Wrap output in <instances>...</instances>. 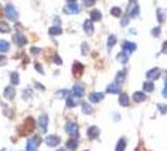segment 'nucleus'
I'll return each instance as SVG.
<instances>
[{
	"instance_id": "obj_49",
	"label": "nucleus",
	"mask_w": 167,
	"mask_h": 151,
	"mask_svg": "<svg viewBox=\"0 0 167 151\" xmlns=\"http://www.w3.org/2000/svg\"><path fill=\"white\" fill-rule=\"evenodd\" d=\"M37 88H40V90H44V87L40 83H37Z\"/></svg>"
},
{
	"instance_id": "obj_46",
	"label": "nucleus",
	"mask_w": 167,
	"mask_h": 151,
	"mask_svg": "<svg viewBox=\"0 0 167 151\" xmlns=\"http://www.w3.org/2000/svg\"><path fill=\"white\" fill-rule=\"evenodd\" d=\"M30 50H32V53H34V54H39L40 53V49H38V48H34V47Z\"/></svg>"
},
{
	"instance_id": "obj_13",
	"label": "nucleus",
	"mask_w": 167,
	"mask_h": 151,
	"mask_svg": "<svg viewBox=\"0 0 167 151\" xmlns=\"http://www.w3.org/2000/svg\"><path fill=\"white\" fill-rule=\"evenodd\" d=\"M87 135H88L89 139H96V137L99 136V129L97 127V126H90L88 129V131H87Z\"/></svg>"
},
{
	"instance_id": "obj_19",
	"label": "nucleus",
	"mask_w": 167,
	"mask_h": 151,
	"mask_svg": "<svg viewBox=\"0 0 167 151\" xmlns=\"http://www.w3.org/2000/svg\"><path fill=\"white\" fill-rule=\"evenodd\" d=\"M77 147H78V140L77 139L73 137V139H71V140H68V141H67V149L74 151Z\"/></svg>"
},
{
	"instance_id": "obj_5",
	"label": "nucleus",
	"mask_w": 167,
	"mask_h": 151,
	"mask_svg": "<svg viewBox=\"0 0 167 151\" xmlns=\"http://www.w3.org/2000/svg\"><path fill=\"white\" fill-rule=\"evenodd\" d=\"M83 71H84V66H83L82 63H79V62H74V64H73V76H74L75 78H79L83 74Z\"/></svg>"
},
{
	"instance_id": "obj_4",
	"label": "nucleus",
	"mask_w": 167,
	"mask_h": 151,
	"mask_svg": "<svg viewBox=\"0 0 167 151\" xmlns=\"http://www.w3.org/2000/svg\"><path fill=\"white\" fill-rule=\"evenodd\" d=\"M65 131H67L69 135H72L74 139H77V136H78V125L75 122H68L67 126H65Z\"/></svg>"
},
{
	"instance_id": "obj_2",
	"label": "nucleus",
	"mask_w": 167,
	"mask_h": 151,
	"mask_svg": "<svg viewBox=\"0 0 167 151\" xmlns=\"http://www.w3.org/2000/svg\"><path fill=\"white\" fill-rule=\"evenodd\" d=\"M40 136H33L32 139H29V141L26 144V151H38V146L40 145Z\"/></svg>"
},
{
	"instance_id": "obj_25",
	"label": "nucleus",
	"mask_w": 167,
	"mask_h": 151,
	"mask_svg": "<svg viewBox=\"0 0 167 151\" xmlns=\"http://www.w3.org/2000/svg\"><path fill=\"white\" fill-rule=\"evenodd\" d=\"M126 74H127V71H126V69L118 72V73H117V77H116V81L118 82V83H122V82L126 80Z\"/></svg>"
},
{
	"instance_id": "obj_9",
	"label": "nucleus",
	"mask_w": 167,
	"mask_h": 151,
	"mask_svg": "<svg viewBox=\"0 0 167 151\" xmlns=\"http://www.w3.org/2000/svg\"><path fill=\"white\" fill-rule=\"evenodd\" d=\"M160 74H161V71H160L158 68H152L151 71H148L147 73H146V77L151 81H155L160 77Z\"/></svg>"
},
{
	"instance_id": "obj_3",
	"label": "nucleus",
	"mask_w": 167,
	"mask_h": 151,
	"mask_svg": "<svg viewBox=\"0 0 167 151\" xmlns=\"http://www.w3.org/2000/svg\"><path fill=\"white\" fill-rule=\"evenodd\" d=\"M5 13H6V16H8L9 20H13V22H15L16 19H18V12H16V9L14 8L12 4H8L5 6Z\"/></svg>"
},
{
	"instance_id": "obj_37",
	"label": "nucleus",
	"mask_w": 167,
	"mask_h": 151,
	"mask_svg": "<svg viewBox=\"0 0 167 151\" xmlns=\"http://www.w3.org/2000/svg\"><path fill=\"white\" fill-rule=\"evenodd\" d=\"M58 96L60 98H64V97H67V96H69V91L68 90H62V91L58 92Z\"/></svg>"
},
{
	"instance_id": "obj_27",
	"label": "nucleus",
	"mask_w": 167,
	"mask_h": 151,
	"mask_svg": "<svg viewBox=\"0 0 167 151\" xmlns=\"http://www.w3.org/2000/svg\"><path fill=\"white\" fill-rule=\"evenodd\" d=\"M126 145H127L126 140H124V139H121L119 141H118V144H117L116 151H124V149H126Z\"/></svg>"
},
{
	"instance_id": "obj_14",
	"label": "nucleus",
	"mask_w": 167,
	"mask_h": 151,
	"mask_svg": "<svg viewBox=\"0 0 167 151\" xmlns=\"http://www.w3.org/2000/svg\"><path fill=\"white\" fill-rule=\"evenodd\" d=\"M83 28H84V32L88 34V35H92L93 32H94V27H93V22H92V20H86Z\"/></svg>"
},
{
	"instance_id": "obj_51",
	"label": "nucleus",
	"mask_w": 167,
	"mask_h": 151,
	"mask_svg": "<svg viewBox=\"0 0 167 151\" xmlns=\"http://www.w3.org/2000/svg\"><path fill=\"white\" fill-rule=\"evenodd\" d=\"M57 151H64V149H59V150H57Z\"/></svg>"
},
{
	"instance_id": "obj_41",
	"label": "nucleus",
	"mask_w": 167,
	"mask_h": 151,
	"mask_svg": "<svg viewBox=\"0 0 167 151\" xmlns=\"http://www.w3.org/2000/svg\"><path fill=\"white\" fill-rule=\"evenodd\" d=\"M54 62H55V63H57V64H59V66H60V64L63 63V61H62V58L59 57V56H57V54H55V56H54Z\"/></svg>"
},
{
	"instance_id": "obj_48",
	"label": "nucleus",
	"mask_w": 167,
	"mask_h": 151,
	"mask_svg": "<svg viewBox=\"0 0 167 151\" xmlns=\"http://www.w3.org/2000/svg\"><path fill=\"white\" fill-rule=\"evenodd\" d=\"M136 151H146V150H145V147L141 145V146H138L137 149H136Z\"/></svg>"
},
{
	"instance_id": "obj_50",
	"label": "nucleus",
	"mask_w": 167,
	"mask_h": 151,
	"mask_svg": "<svg viewBox=\"0 0 167 151\" xmlns=\"http://www.w3.org/2000/svg\"><path fill=\"white\" fill-rule=\"evenodd\" d=\"M165 78H166V82H167V71L165 72Z\"/></svg>"
},
{
	"instance_id": "obj_35",
	"label": "nucleus",
	"mask_w": 167,
	"mask_h": 151,
	"mask_svg": "<svg viewBox=\"0 0 167 151\" xmlns=\"http://www.w3.org/2000/svg\"><path fill=\"white\" fill-rule=\"evenodd\" d=\"M111 14H112L113 16H121L122 10H121L119 8H117V6H114V8H112V10H111Z\"/></svg>"
},
{
	"instance_id": "obj_17",
	"label": "nucleus",
	"mask_w": 167,
	"mask_h": 151,
	"mask_svg": "<svg viewBox=\"0 0 167 151\" xmlns=\"http://www.w3.org/2000/svg\"><path fill=\"white\" fill-rule=\"evenodd\" d=\"M79 102V97H75L74 95L73 96H69L67 98V106L68 107H75Z\"/></svg>"
},
{
	"instance_id": "obj_44",
	"label": "nucleus",
	"mask_w": 167,
	"mask_h": 151,
	"mask_svg": "<svg viewBox=\"0 0 167 151\" xmlns=\"http://www.w3.org/2000/svg\"><path fill=\"white\" fill-rule=\"evenodd\" d=\"M162 53H165V54H167V42H165L162 44V50H161Z\"/></svg>"
},
{
	"instance_id": "obj_24",
	"label": "nucleus",
	"mask_w": 167,
	"mask_h": 151,
	"mask_svg": "<svg viewBox=\"0 0 167 151\" xmlns=\"http://www.w3.org/2000/svg\"><path fill=\"white\" fill-rule=\"evenodd\" d=\"M128 57H130V54H128L127 52L118 53V56H117V61H118V62H121V63H123V64H126V63H127V61H128Z\"/></svg>"
},
{
	"instance_id": "obj_32",
	"label": "nucleus",
	"mask_w": 167,
	"mask_h": 151,
	"mask_svg": "<svg viewBox=\"0 0 167 151\" xmlns=\"http://www.w3.org/2000/svg\"><path fill=\"white\" fill-rule=\"evenodd\" d=\"M10 81H12L13 84H19V74L15 73V72H13V73L10 74Z\"/></svg>"
},
{
	"instance_id": "obj_10",
	"label": "nucleus",
	"mask_w": 167,
	"mask_h": 151,
	"mask_svg": "<svg viewBox=\"0 0 167 151\" xmlns=\"http://www.w3.org/2000/svg\"><path fill=\"white\" fill-rule=\"evenodd\" d=\"M79 12H81V9L77 4H69L64 8V13H67V14H78Z\"/></svg>"
},
{
	"instance_id": "obj_47",
	"label": "nucleus",
	"mask_w": 167,
	"mask_h": 151,
	"mask_svg": "<svg viewBox=\"0 0 167 151\" xmlns=\"http://www.w3.org/2000/svg\"><path fill=\"white\" fill-rule=\"evenodd\" d=\"M127 23H128V16L123 18V20H122V25H123V27H126V25H127Z\"/></svg>"
},
{
	"instance_id": "obj_54",
	"label": "nucleus",
	"mask_w": 167,
	"mask_h": 151,
	"mask_svg": "<svg viewBox=\"0 0 167 151\" xmlns=\"http://www.w3.org/2000/svg\"><path fill=\"white\" fill-rule=\"evenodd\" d=\"M131 1H136V0H131Z\"/></svg>"
},
{
	"instance_id": "obj_39",
	"label": "nucleus",
	"mask_w": 167,
	"mask_h": 151,
	"mask_svg": "<svg viewBox=\"0 0 167 151\" xmlns=\"http://www.w3.org/2000/svg\"><path fill=\"white\" fill-rule=\"evenodd\" d=\"M83 3H84V5H87V6H93L96 4V0H83Z\"/></svg>"
},
{
	"instance_id": "obj_15",
	"label": "nucleus",
	"mask_w": 167,
	"mask_h": 151,
	"mask_svg": "<svg viewBox=\"0 0 167 151\" xmlns=\"http://www.w3.org/2000/svg\"><path fill=\"white\" fill-rule=\"evenodd\" d=\"M122 48H123L124 52H127L128 54H131L132 52H133V50H136L137 46H136L134 43H132V42H124L123 46H122Z\"/></svg>"
},
{
	"instance_id": "obj_53",
	"label": "nucleus",
	"mask_w": 167,
	"mask_h": 151,
	"mask_svg": "<svg viewBox=\"0 0 167 151\" xmlns=\"http://www.w3.org/2000/svg\"><path fill=\"white\" fill-rule=\"evenodd\" d=\"M0 14H1V10H0ZM0 16H1V15H0Z\"/></svg>"
},
{
	"instance_id": "obj_7",
	"label": "nucleus",
	"mask_w": 167,
	"mask_h": 151,
	"mask_svg": "<svg viewBox=\"0 0 167 151\" xmlns=\"http://www.w3.org/2000/svg\"><path fill=\"white\" fill-rule=\"evenodd\" d=\"M59 142H60V139L55 135H49L45 137V144H47L49 147H54V146H58Z\"/></svg>"
},
{
	"instance_id": "obj_29",
	"label": "nucleus",
	"mask_w": 167,
	"mask_h": 151,
	"mask_svg": "<svg viewBox=\"0 0 167 151\" xmlns=\"http://www.w3.org/2000/svg\"><path fill=\"white\" fill-rule=\"evenodd\" d=\"M82 111H83V113H86V115H89V113L92 112L93 110L89 106V103H87V102H83V103H82Z\"/></svg>"
},
{
	"instance_id": "obj_36",
	"label": "nucleus",
	"mask_w": 167,
	"mask_h": 151,
	"mask_svg": "<svg viewBox=\"0 0 167 151\" xmlns=\"http://www.w3.org/2000/svg\"><path fill=\"white\" fill-rule=\"evenodd\" d=\"M158 110H160V112H161L162 115H166V113H167V105H165V103H160V105H158Z\"/></svg>"
},
{
	"instance_id": "obj_34",
	"label": "nucleus",
	"mask_w": 167,
	"mask_h": 151,
	"mask_svg": "<svg viewBox=\"0 0 167 151\" xmlns=\"http://www.w3.org/2000/svg\"><path fill=\"white\" fill-rule=\"evenodd\" d=\"M157 20L160 23H162L165 20V10L163 9H158L157 10Z\"/></svg>"
},
{
	"instance_id": "obj_38",
	"label": "nucleus",
	"mask_w": 167,
	"mask_h": 151,
	"mask_svg": "<svg viewBox=\"0 0 167 151\" xmlns=\"http://www.w3.org/2000/svg\"><path fill=\"white\" fill-rule=\"evenodd\" d=\"M160 33H161V28H160V27H157V28H155V29H152V35H153V37H158Z\"/></svg>"
},
{
	"instance_id": "obj_40",
	"label": "nucleus",
	"mask_w": 167,
	"mask_h": 151,
	"mask_svg": "<svg viewBox=\"0 0 167 151\" xmlns=\"http://www.w3.org/2000/svg\"><path fill=\"white\" fill-rule=\"evenodd\" d=\"M6 62H8V59H6L5 56H0V67H1V66H5Z\"/></svg>"
},
{
	"instance_id": "obj_6",
	"label": "nucleus",
	"mask_w": 167,
	"mask_h": 151,
	"mask_svg": "<svg viewBox=\"0 0 167 151\" xmlns=\"http://www.w3.org/2000/svg\"><path fill=\"white\" fill-rule=\"evenodd\" d=\"M127 13H128V16H132V18H136V16L138 15L140 8H138V5L136 4V1H131V4L127 9Z\"/></svg>"
},
{
	"instance_id": "obj_8",
	"label": "nucleus",
	"mask_w": 167,
	"mask_h": 151,
	"mask_svg": "<svg viewBox=\"0 0 167 151\" xmlns=\"http://www.w3.org/2000/svg\"><path fill=\"white\" fill-rule=\"evenodd\" d=\"M13 40H14V42H15L16 44H18L19 47H24V46L26 44V42H28L26 38H25V35H23L22 33H16L15 35L13 37Z\"/></svg>"
},
{
	"instance_id": "obj_45",
	"label": "nucleus",
	"mask_w": 167,
	"mask_h": 151,
	"mask_svg": "<svg viewBox=\"0 0 167 151\" xmlns=\"http://www.w3.org/2000/svg\"><path fill=\"white\" fill-rule=\"evenodd\" d=\"M162 95H163V97H167V82H166V83H165V87H163Z\"/></svg>"
},
{
	"instance_id": "obj_31",
	"label": "nucleus",
	"mask_w": 167,
	"mask_h": 151,
	"mask_svg": "<svg viewBox=\"0 0 167 151\" xmlns=\"http://www.w3.org/2000/svg\"><path fill=\"white\" fill-rule=\"evenodd\" d=\"M117 43V38L114 35H109L108 38V42H107V44H108V49H112L113 46Z\"/></svg>"
},
{
	"instance_id": "obj_18",
	"label": "nucleus",
	"mask_w": 167,
	"mask_h": 151,
	"mask_svg": "<svg viewBox=\"0 0 167 151\" xmlns=\"http://www.w3.org/2000/svg\"><path fill=\"white\" fill-rule=\"evenodd\" d=\"M14 96H15V90H14V87H12V86H9V87H6L4 90V97L5 98L13 99Z\"/></svg>"
},
{
	"instance_id": "obj_43",
	"label": "nucleus",
	"mask_w": 167,
	"mask_h": 151,
	"mask_svg": "<svg viewBox=\"0 0 167 151\" xmlns=\"http://www.w3.org/2000/svg\"><path fill=\"white\" fill-rule=\"evenodd\" d=\"M35 69H37L38 72H40V73H41V74H43V73H44L43 68H41V66H40V64H39V63H38V62H37V63H35Z\"/></svg>"
},
{
	"instance_id": "obj_42",
	"label": "nucleus",
	"mask_w": 167,
	"mask_h": 151,
	"mask_svg": "<svg viewBox=\"0 0 167 151\" xmlns=\"http://www.w3.org/2000/svg\"><path fill=\"white\" fill-rule=\"evenodd\" d=\"M87 48H88V44L83 43L82 44V54H83V56H86V54H87Z\"/></svg>"
},
{
	"instance_id": "obj_16",
	"label": "nucleus",
	"mask_w": 167,
	"mask_h": 151,
	"mask_svg": "<svg viewBox=\"0 0 167 151\" xmlns=\"http://www.w3.org/2000/svg\"><path fill=\"white\" fill-rule=\"evenodd\" d=\"M72 93L75 96V97H79L81 98L83 95H84V88L82 87V86H79V84H77V86H74L73 87V90H72Z\"/></svg>"
},
{
	"instance_id": "obj_30",
	"label": "nucleus",
	"mask_w": 167,
	"mask_h": 151,
	"mask_svg": "<svg viewBox=\"0 0 167 151\" xmlns=\"http://www.w3.org/2000/svg\"><path fill=\"white\" fill-rule=\"evenodd\" d=\"M0 32H1V33H9L10 32V27L5 22H0Z\"/></svg>"
},
{
	"instance_id": "obj_21",
	"label": "nucleus",
	"mask_w": 167,
	"mask_h": 151,
	"mask_svg": "<svg viewBox=\"0 0 167 151\" xmlns=\"http://www.w3.org/2000/svg\"><path fill=\"white\" fill-rule=\"evenodd\" d=\"M107 92L108 93H119L121 92V87L117 83H112L107 87Z\"/></svg>"
},
{
	"instance_id": "obj_26",
	"label": "nucleus",
	"mask_w": 167,
	"mask_h": 151,
	"mask_svg": "<svg viewBox=\"0 0 167 151\" xmlns=\"http://www.w3.org/2000/svg\"><path fill=\"white\" fill-rule=\"evenodd\" d=\"M62 33H63V30H62L60 27H52V28H49L50 35H60Z\"/></svg>"
},
{
	"instance_id": "obj_55",
	"label": "nucleus",
	"mask_w": 167,
	"mask_h": 151,
	"mask_svg": "<svg viewBox=\"0 0 167 151\" xmlns=\"http://www.w3.org/2000/svg\"><path fill=\"white\" fill-rule=\"evenodd\" d=\"M86 151H88V150H86Z\"/></svg>"
},
{
	"instance_id": "obj_33",
	"label": "nucleus",
	"mask_w": 167,
	"mask_h": 151,
	"mask_svg": "<svg viewBox=\"0 0 167 151\" xmlns=\"http://www.w3.org/2000/svg\"><path fill=\"white\" fill-rule=\"evenodd\" d=\"M153 83L152 82H145L143 83V90L146 91V92H152L153 91Z\"/></svg>"
},
{
	"instance_id": "obj_20",
	"label": "nucleus",
	"mask_w": 167,
	"mask_h": 151,
	"mask_svg": "<svg viewBox=\"0 0 167 151\" xmlns=\"http://www.w3.org/2000/svg\"><path fill=\"white\" fill-rule=\"evenodd\" d=\"M102 19V14H100L99 10H92L90 12V20L92 22H99Z\"/></svg>"
},
{
	"instance_id": "obj_52",
	"label": "nucleus",
	"mask_w": 167,
	"mask_h": 151,
	"mask_svg": "<svg viewBox=\"0 0 167 151\" xmlns=\"http://www.w3.org/2000/svg\"><path fill=\"white\" fill-rule=\"evenodd\" d=\"M68 1H69V3H71V1H75V0H68Z\"/></svg>"
},
{
	"instance_id": "obj_22",
	"label": "nucleus",
	"mask_w": 167,
	"mask_h": 151,
	"mask_svg": "<svg viewBox=\"0 0 167 151\" xmlns=\"http://www.w3.org/2000/svg\"><path fill=\"white\" fill-rule=\"evenodd\" d=\"M118 102H119L121 106H123V107H127V106L130 105V98H128V96L126 93H123V95L119 96V99H118Z\"/></svg>"
},
{
	"instance_id": "obj_12",
	"label": "nucleus",
	"mask_w": 167,
	"mask_h": 151,
	"mask_svg": "<svg viewBox=\"0 0 167 151\" xmlns=\"http://www.w3.org/2000/svg\"><path fill=\"white\" fill-rule=\"evenodd\" d=\"M103 93H100V92H92L89 96H88V99L90 102H93V103H97V102L102 101L103 99Z\"/></svg>"
},
{
	"instance_id": "obj_1",
	"label": "nucleus",
	"mask_w": 167,
	"mask_h": 151,
	"mask_svg": "<svg viewBox=\"0 0 167 151\" xmlns=\"http://www.w3.org/2000/svg\"><path fill=\"white\" fill-rule=\"evenodd\" d=\"M34 129H35L34 118L33 117H26L25 121H24V123H23V126H20V129H19V135L20 136H26V135H29L30 132H33Z\"/></svg>"
},
{
	"instance_id": "obj_11",
	"label": "nucleus",
	"mask_w": 167,
	"mask_h": 151,
	"mask_svg": "<svg viewBox=\"0 0 167 151\" xmlns=\"http://www.w3.org/2000/svg\"><path fill=\"white\" fill-rule=\"evenodd\" d=\"M38 125L41 130V132H45L47 131V126H48V116L47 115H41L39 120H38Z\"/></svg>"
},
{
	"instance_id": "obj_23",
	"label": "nucleus",
	"mask_w": 167,
	"mask_h": 151,
	"mask_svg": "<svg viewBox=\"0 0 167 151\" xmlns=\"http://www.w3.org/2000/svg\"><path fill=\"white\" fill-rule=\"evenodd\" d=\"M146 98H147V96L143 92H134L133 93V99L136 102H143Z\"/></svg>"
},
{
	"instance_id": "obj_28",
	"label": "nucleus",
	"mask_w": 167,
	"mask_h": 151,
	"mask_svg": "<svg viewBox=\"0 0 167 151\" xmlns=\"http://www.w3.org/2000/svg\"><path fill=\"white\" fill-rule=\"evenodd\" d=\"M9 48H10V46L6 40H3V39L0 40V52H8Z\"/></svg>"
}]
</instances>
